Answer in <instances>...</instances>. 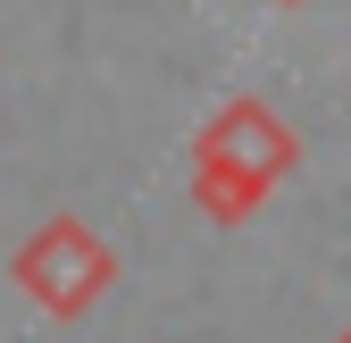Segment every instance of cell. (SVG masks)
<instances>
[{
	"instance_id": "6da1fadb",
	"label": "cell",
	"mask_w": 351,
	"mask_h": 343,
	"mask_svg": "<svg viewBox=\"0 0 351 343\" xmlns=\"http://www.w3.org/2000/svg\"><path fill=\"white\" fill-rule=\"evenodd\" d=\"M301 167V134L268 109V101H226L201 134H193V201L209 226H243L259 201Z\"/></svg>"
},
{
	"instance_id": "7a4b0ae2",
	"label": "cell",
	"mask_w": 351,
	"mask_h": 343,
	"mask_svg": "<svg viewBox=\"0 0 351 343\" xmlns=\"http://www.w3.org/2000/svg\"><path fill=\"white\" fill-rule=\"evenodd\" d=\"M9 276H17L25 302H42L51 318H84L117 285V251L84 226V218H51V226L25 235V251L9 260Z\"/></svg>"
},
{
	"instance_id": "3957f363",
	"label": "cell",
	"mask_w": 351,
	"mask_h": 343,
	"mask_svg": "<svg viewBox=\"0 0 351 343\" xmlns=\"http://www.w3.org/2000/svg\"><path fill=\"white\" fill-rule=\"evenodd\" d=\"M276 9H301V0H276Z\"/></svg>"
},
{
	"instance_id": "277c9868",
	"label": "cell",
	"mask_w": 351,
	"mask_h": 343,
	"mask_svg": "<svg viewBox=\"0 0 351 343\" xmlns=\"http://www.w3.org/2000/svg\"><path fill=\"white\" fill-rule=\"evenodd\" d=\"M335 343H351V327H343V335H335Z\"/></svg>"
}]
</instances>
